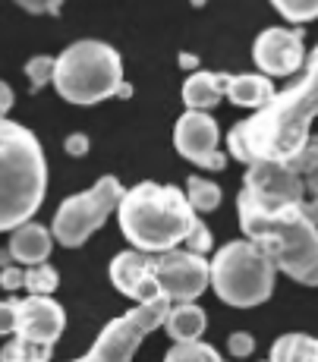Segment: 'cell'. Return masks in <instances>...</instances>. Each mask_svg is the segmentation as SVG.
I'll use <instances>...</instances> for the list:
<instances>
[{"label": "cell", "mask_w": 318, "mask_h": 362, "mask_svg": "<svg viewBox=\"0 0 318 362\" xmlns=\"http://www.w3.org/2000/svg\"><path fill=\"white\" fill-rule=\"evenodd\" d=\"M13 4H19L32 16H57L64 0H13Z\"/></svg>", "instance_id": "cell-29"}, {"label": "cell", "mask_w": 318, "mask_h": 362, "mask_svg": "<svg viewBox=\"0 0 318 362\" xmlns=\"http://www.w3.org/2000/svg\"><path fill=\"white\" fill-rule=\"evenodd\" d=\"M227 350H230V356H237V359L252 356V350H255V337H252L249 331H233L230 337H227Z\"/></svg>", "instance_id": "cell-28"}, {"label": "cell", "mask_w": 318, "mask_h": 362, "mask_svg": "<svg viewBox=\"0 0 318 362\" xmlns=\"http://www.w3.org/2000/svg\"><path fill=\"white\" fill-rule=\"evenodd\" d=\"M57 287H60V277L47 262L25 268V290H29V296H51Z\"/></svg>", "instance_id": "cell-23"}, {"label": "cell", "mask_w": 318, "mask_h": 362, "mask_svg": "<svg viewBox=\"0 0 318 362\" xmlns=\"http://www.w3.org/2000/svg\"><path fill=\"white\" fill-rule=\"evenodd\" d=\"M0 362H51V346H38L23 337H13L0 350Z\"/></svg>", "instance_id": "cell-21"}, {"label": "cell", "mask_w": 318, "mask_h": 362, "mask_svg": "<svg viewBox=\"0 0 318 362\" xmlns=\"http://www.w3.org/2000/svg\"><path fill=\"white\" fill-rule=\"evenodd\" d=\"M110 281L136 305L161 296V287H158V277H155V255L139 252V249H126V252H120L110 262Z\"/></svg>", "instance_id": "cell-13"}, {"label": "cell", "mask_w": 318, "mask_h": 362, "mask_svg": "<svg viewBox=\"0 0 318 362\" xmlns=\"http://www.w3.org/2000/svg\"><path fill=\"white\" fill-rule=\"evenodd\" d=\"M205 325H208V318L196 303H174L164 328L174 337V344H192V340H199L205 334Z\"/></svg>", "instance_id": "cell-18"}, {"label": "cell", "mask_w": 318, "mask_h": 362, "mask_svg": "<svg viewBox=\"0 0 318 362\" xmlns=\"http://www.w3.org/2000/svg\"><path fill=\"white\" fill-rule=\"evenodd\" d=\"M243 236L268 262L302 287H318V224L302 205L259 208L237 199Z\"/></svg>", "instance_id": "cell-2"}, {"label": "cell", "mask_w": 318, "mask_h": 362, "mask_svg": "<svg viewBox=\"0 0 318 362\" xmlns=\"http://www.w3.org/2000/svg\"><path fill=\"white\" fill-rule=\"evenodd\" d=\"M283 164H287L293 173H300L302 180H306L309 173H315V170H318V136L309 139V142L302 145V148L296 151L290 161H283Z\"/></svg>", "instance_id": "cell-25"}, {"label": "cell", "mask_w": 318, "mask_h": 362, "mask_svg": "<svg viewBox=\"0 0 318 362\" xmlns=\"http://www.w3.org/2000/svg\"><path fill=\"white\" fill-rule=\"evenodd\" d=\"M19 331V299H0V337Z\"/></svg>", "instance_id": "cell-27"}, {"label": "cell", "mask_w": 318, "mask_h": 362, "mask_svg": "<svg viewBox=\"0 0 318 362\" xmlns=\"http://www.w3.org/2000/svg\"><path fill=\"white\" fill-rule=\"evenodd\" d=\"M318 117V47L306 73L287 92H278L268 107L240 120L227 136V148L237 161H290L312 139V120Z\"/></svg>", "instance_id": "cell-1"}, {"label": "cell", "mask_w": 318, "mask_h": 362, "mask_svg": "<svg viewBox=\"0 0 318 362\" xmlns=\"http://www.w3.org/2000/svg\"><path fill=\"white\" fill-rule=\"evenodd\" d=\"M218 123L205 110H186L174 127V148L186 161L205 167V170H224L227 158L218 151Z\"/></svg>", "instance_id": "cell-11"}, {"label": "cell", "mask_w": 318, "mask_h": 362, "mask_svg": "<svg viewBox=\"0 0 318 362\" xmlns=\"http://www.w3.org/2000/svg\"><path fill=\"white\" fill-rule=\"evenodd\" d=\"M47 189V164L35 132L0 120V233L29 224Z\"/></svg>", "instance_id": "cell-4"}, {"label": "cell", "mask_w": 318, "mask_h": 362, "mask_svg": "<svg viewBox=\"0 0 318 362\" xmlns=\"http://www.w3.org/2000/svg\"><path fill=\"white\" fill-rule=\"evenodd\" d=\"M123 86V60L105 41H76L57 57L54 88L70 104H98Z\"/></svg>", "instance_id": "cell-5"}, {"label": "cell", "mask_w": 318, "mask_h": 362, "mask_svg": "<svg viewBox=\"0 0 318 362\" xmlns=\"http://www.w3.org/2000/svg\"><path fill=\"white\" fill-rule=\"evenodd\" d=\"M54 69H57V57H32L29 64H25V76H29L32 82V92H38V88H45L47 82H54Z\"/></svg>", "instance_id": "cell-26"}, {"label": "cell", "mask_w": 318, "mask_h": 362, "mask_svg": "<svg viewBox=\"0 0 318 362\" xmlns=\"http://www.w3.org/2000/svg\"><path fill=\"white\" fill-rule=\"evenodd\" d=\"M224 86H227V73H211V69H199L186 79L183 86V104L189 110H211L214 104L224 95Z\"/></svg>", "instance_id": "cell-17"}, {"label": "cell", "mask_w": 318, "mask_h": 362, "mask_svg": "<svg viewBox=\"0 0 318 362\" xmlns=\"http://www.w3.org/2000/svg\"><path fill=\"white\" fill-rule=\"evenodd\" d=\"M265 362H271V359H265Z\"/></svg>", "instance_id": "cell-36"}, {"label": "cell", "mask_w": 318, "mask_h": 362, "mask_svg": "<svg viewBox=\"0 0 318 362\" xmlns=\"http://www.w3.org/2000/svg\"><path fill=\"white\" fill-rule=\"evenodd\" d=\"M123 192L126 189L120 186L117 177H101L88 192L70 196L57 208V214H54V224H51L54 240L66 249L82 246V243L120 208Z\"/></svg>", "instance_id": "cell-7"}, {"label": "cell", "mask_w": 318, "mask_h": 362, "mask_svg": "<svg viewBox=\"0 0 318 362\" xmlns=\"http://www.w3.org/2000/svg\"><path fill=\"white\" fill-rule=\"evenodd\" d=\"M196 64H199V60H196V57H192V54H179V66H183V69H186V66H189V69H192V66H196Z\"/></svg>", "instance_id": "cell-35"}, {"label": "cell", "mask_w": 318, "mask_h": 362, "mask_svg": "<svg viewBox=\"0 0 318 362\" xmlns=\"http://www.w3.org/2000/svg\"><path fill=\"white\" fill-rule=\"evenodd\" d=\"M117 218H120L123 236L139 252L148 255H161L186 246L192 230L202 224L179 186L151 183V180L123 192Z\"/></svg>", "instance_id": "cell-3"}, {"label": "cell", "mask_w": 318, "mask_h": 362, "mask_svg": "<svg viewBox=\"0 0 318 362\" xmlns=\"http://www.w3.org/2000/svg\"><path fill=\"white\" fill-rule=\"evenodd\" d=\"M287 23H312L318 16V0H271Z\"/></svg>", "instance_id": "cell-24"}, {"label": "cell", "mask_w": 318, "mask_h": 362, "mask_svg": "<svg viewBox=\"0 0 318 362\" xmlns=\"http://www.w3.org/2000/svg\"><path fill=\"white\" fill-rule=\"evenodd\" d=\"M302 208H306V214L318 224V170L306 177V199H302Z\"/></svg>", "instance_id": "cell-30"}, {"label": "cell", "mask_w": 318, "mask_h": 362, "mask_svg": "<svg viewBox=\"0 0 318 362\" xmlns=\"http://www.w3.org/2000/svg\"><path fill=\"white\" fill-rule=\"evenodd\" d=\"M240 199L252 202V205H259V208L302 205V199H306V180L281 161L249 164Z\"/></svg>", "instance_id": "cell-10"}, {"label": "cell", "mask_w": 318, "mask_h": 362, "mask_svg": "<svg viewBox=\"0 0 318 362\" xmlns=\"http://www.w3.org/2000/svg\"><path fill=\"white\" fill-rule=\"evenodd\" d=\"M13 101H16V95H13V88L6 86L4 79H0V120L6 117V110L13 107Z\"/></svg>", "instance_id": "cell-34"}, {"label": "cell", "mask_w": 318, "mask_h": 362, "mask_svg": "<svg viewBox=\"0 0 318 362\" xmlns=\"http://www.w3.org/2000/svg\"><path fill=\"white\" fill-rule=\"evenodd\" d=\"M0 287L4 290H25V271L10 264V268H0Z\"/></svg>", "instance_id": "cell-31"}, {"label": "cell", "mask_w": 318, "mask_h": 362, "mask_svg": "<svg viewBox=\"0 0 318 362\" xmlns=\"http://www.w3.org/2000/svg\"><path fill=\"white\" fill-rule=\"evenodd\" d=\"M51 246H54V233L47 230V227L35 224V221H29V224L16 227V230L10 233V255L13 262H23V264H45L47 255H51Z\"/></svg>", "instance_id": "cell-15"}, {"label": "cell", "mask_w": 318, "mask_h": 362, "mask_svg": "<svg viewBox=\"0 0 318 362\" xmlns=\"http://www.w3.org/2000/svg\"><path fill=\"white\" fill-rule=\"evenodd\" d=\"M186 249H189V252H199V255L208 252V249H211V233H208V227L199 224L196 230H192L189 240H186Z\"/></svg>", "instance_id": "cell-32"}, {"label": "cell", "mask_w": 318, "mask_h": 362, "mask_svg": "<svg viewBox=\"0 0 318 362\" xmlns=\"http://www.w3.org/2000/svg\"><path fill=\"white\" fill-rule=\"evenodd\" d=\"M224 95L230 98L237 107H252V110H261L268 107L278 92H274L271 79L261 73H240V76H227V86H224Z\"/></svg>", "instance_id": "cell-16"}, {"label": "cell", "mask_w": 318, "mask_h": 362, "mask_svg": "<svg viewBox=\"0 0 318 362\" xmlns=\"http://www.w3.org/2000/svg\"><path fill=\"white\" fill-rule=\"evenodd\" d=\"M271 362H318V337L309 334H283L271 346Z\"/></svg>", "instance_id": "cell-19"}, {"label": "cell", "mask_w": 318, "mask_h": 362, "mask_svg": "<svg viewBox=\"0 0 318 362\" xmlns=\"http://www.w3.org/2000/svg\"><path fill=\"white\" fill-rule=\"evenodd\" d=\"M164 362H224V359H220V353L214 346L202 344V340H192V344H174Z\"/></svg>", "instance_id": "cell-22"}, {"label": "cell", "mask_w": 318, "mask_h": 362, "mask_svg": "<svg viewBox=\"0 0 318 362\" xmlns=\"http://www.w3.org/2000/svg\"><path fill=\"white\" fill-rule=\"evenodd\" d=\"M274 268L249 240H233L211 259V287L227 305L252 309L274 293Z\"/></svg>", "instance_id": "cell-6"}, {"label": "cell", "mask_w": 318, "mask_h": 362, "mask_svg": "<svg viewBox=\"0 0 318 362\" xmlns=\"http://www.w3.org/2000/svg\"><path fill=\"white\" fill-rule=\"evenodd\" d=\"M170 305L174 303H170L167 296H158V299H151V303H139L136 309H129L126 315L105 325L98 340H95L92 353L82 359H73V362H133L142 340L167 322Z\"/></svg>", "instance_id": "cell-8"}, {"label": "cell", "mask_w": 318, "mask_h": 362, "mask_svg": "<svg viewBox=\"0 0 318 362\" xmlns=\"http://www.w3.org/2000/svg\"><path fill=\"white\" fill-rule=\"evenodd\" d=\"M155 277L158 287H161V296H167L170 303H192L211 284V262L205 255L179 246L155 255Z\"/></svg>", "instance_id": "cell-9"}, {"label": "cell", "mask_w": 318, "mask_h": 362, "mask_svg": "<svg viewBox=\"0 0 318 362\" xmlns=\"http://www.w3.org/2000/svg\"><path fill=\"white\" fill-rule=\"evenodd\" d=\"M66 328V315L60 303L51 296H25L19 299V331L16 337L38 346H54Z\"/></svg>", "instance_id": "cell-14"}, {"label": "cell", "mask_w": 318, "mask_h": 362, "mask_svg": "<svg viewBox=\"0 0 318 362\" xmlns=\"http://www.w3.org/2000/svg\"><path fill=\"white\" fill-rule=\"evenodd\" d=\"M64 148H66V155L82 158V155H86V151H88V136H86V132H73V136H66Z\"/></svg>", "instance_id": "cell-33"}, {"label": "cell", "mask_w": 318, "mask_h": 362, "mask_svg": "<svg viewBox=\"0 0 318 362\" xmlns=\"http://www.w3.org/2000/svg\"><path fill=\"white\" fill-rule=\"evenodd\" d=\"M252 60L261 73L271 76H290L306 64V41H302L300 29H265L252 45Z\"/></svg>", "instance_id": "cell-12"}, {"label": "cell", "mask_w": 318, "mask_h": 362, "mask_svg": "<svg viewBox=\"0 0 318 362\" xmlns=\"http://www.w3.org/2000/svg\"><path fill=\"white\" fill-rule=\"evenodd\" d=\"M186 199L196 208V214H208L220 205V186L205 177H189L186 180Z\"/></svg>", "instance_id": "cell-20"}]
</instances>
